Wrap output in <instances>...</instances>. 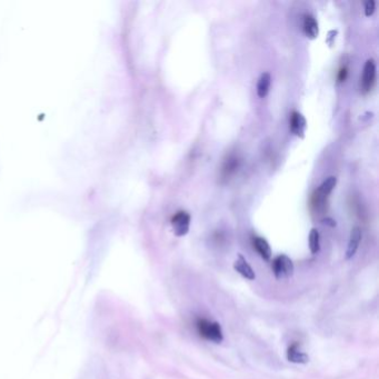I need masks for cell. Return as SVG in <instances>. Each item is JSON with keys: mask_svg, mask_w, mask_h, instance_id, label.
Listing matches in <instances>:
<instances>
[{"mask_svg": "<svg viewBox=\"0 0 379 379\" xmlns=\"http://www.w3.org/2000/svg\"><path fill=\"white\" fill-rule=\"evenodd\" d=\"M324 223H327V225L332 226V227H335V226H336V221L333 220V219H330V218H326V219L324 220Z\"/></svg>", "mask_w": 379, "mask_h": 379, "instance_id": "obj_15", "label": "cell"}, {"mask_svg": "<svg viewBox=\"0 0 379 379\" xmlns=\"http://www.w3.org/2000/svg\"><path fill=\"white\" fill-rule=\"evenodd\" d=\"M289 128L295 136H297L299 138H304L306 129H307V121H306V118L298 111H293L289 119Z\"/></svg>", "mask_w": 379, "mask_h": 379, "instance_id": "obj_5", "label": "cell"}, {"mask_svg": "<svg viewBox=\"0 0 379 379\" xmlns=\"http://www.w3.org/2000/svg\"><path fill=\"white\" fill-rule=\"evenodd\" d=\"M304 32L309 39H316L319 35V27L316 18L312 14H306L304 18Z\"/></svg>", "mask_w": 379, "mask_h": 379, "instance_id": "obj_11", "label": "cell"}, {"mask_svg": "<svg viewBox=\"0 0 379 379\" xmlns=\"http://www.w3.org/2000/svg\"><path fill=\"white\" fill-rule=\"evenodd\" d=\"M308 245H309V250L313 255L318 254L320 250V236H319V231L316 229V228H313L309 232Z\"/></svg>", "mask_w": 379, "mask_h": 379, "instance_id": "obj_13", "label": "cell"}, {"mask_svg": "<svg viewBox=\"0 0 379 379\" xmlns=\"http://www.w3.org/2000/svg\"><path fill=\"white\" fill-rule=\"evenodd\" d=\"M273 273L277 280L288 279L294 275L295 266L294 262L287 255H279L273 260L271 264Z\"/></svg>", "mask_w": 379, "mask_h": 379, "instance_id": "obj_2", "label": "cell"}, {"mask_svg": "<svg viewBox=\"0 0 379 379\" xmlns=\"http://www.w3.org/2000/svg\"><path fill=\"white\" fill-rule=\"evenodd\" d=\"M376 79V62L374 59H368L365 62L363 69V75L361 77V89L364 94L373 88Z\"/></svg>", "mask_w": 379, "mask_h": 379, "instance_id": "obj_4", "label": "cell"}, {"mask_svg": "<svg viewBox=\"0 0 379 379\" xmlns=\"http://www.w3.org/2000/svg\"><path fill=\"white\" fill-rule=\"evenodd\" d=\"M376 10V3L374 0H368V1L365 3V14L367 17H371L374 14Z\"/></svg>", "mask_w": 379, "mask_h": 379, "instance_id": "obj_14", "label": "cell"}, {"mask_svg": "<svg viewBox=\"0 0 379 379\" xmlns=\"http://www.w3.org/2000/svg\"><path fill=\"white\" fill-rule=\"evenodd\" d=\"M363 238L362 234V229L359 227H354L352 231H351V236H349V240H348V245H347V250H346V259H351L356 254L359 245H361Z\"/></svg>", "mask_w": 379, "mask_h": 379, "instance_id": "obj_7", "label": "cell"}, {"mask_svg": "<svg viewBox=\"0 0 379 379\" xmlns=\"http://www.w3.org/2000/svg\"><path fill=\"white\" fill-rule=\"evenodd\" d=\"M336 185H337V178L335 176H330L325 179V181L322 183V185L318 187L317 190H316L315 199H317V201H324L329 193L334 190V188L336 187Z\"/></svg>", "mask_w": 379, "mask_h": 379, "instance_id": "obj_9", "label": "cell"}, {"mask_svg": "<svg viewBox=\"0 0 379 379\" xmlns=\"http://www.w3.org/2000/svg\"><path fill=\"white\" fill-rule=\"evenodd\" d=\"M252 245H254V248L256 249L257 252H258L262 259L267 261L271 259L273 251H271L270 245L268 244V241H267L265 238L255 237L254 240H252Z\"/></svg>", "mask_w": 379, "mask_h": 379, "instance_id": "obj_10", "label": "cell"}, {"mask_svg": "<svg viewBox=\"0 0 379 379\" xmlns=\"http://www.w3.org/2000/svg\"><path fill=\"white\" fill-rule=\"evenodd\" d=\"M234 269L247 280L256 279L255 270L252 269V267L249 265V262L247 261V259L241 254L238 255L236 260L234 261Z\"/></svg>", "mask_w": 379, "mask_h": 379, "instance_id": "obj_6", "label": "cell"}, {"mask_svg": "<svg viewBox=\"0 0 379 379\" xmlns=\"http://www.w3.org/2000/svg\"><path fill=\"white\" fill-rule=\"evenodd\" d=\"M271 85V76L269 72H262L257 81V95L260 98H265L268 95Z\"/></svg>", "mask_w": 379, "mask_h": 379, "instance_id": "obj_12", "label": "cell"}, {"mask_svg": "<svg viewBox=\"0 0 379 379\" xmlns=\"http://www.w3.org/2000/svg\"><path fill=\"white\" fill-rule=\"evenodd\" d=\"M191 217L187 211L181 210L175 213L172 218V227L174 234L177 237H184L188 234L190 228Z\"/></svg>", "mask_w": 379, "mask_h": 379, "instance_id": "obj_3", "label": "cell"}, {"mask_svg": "<svg viewBox=\"0 0 379 379\" xmlns=\"http://www.w3.org/2000/svg\"><path fill=\"white\" fill-rule=\"evenodd\" d=\"M286 356H287L288 362L293 364H301V365H305V364L309 363V356L305 352L301 351L300 346L297 343L290 345L287 349V353H286Z\"/></svg>", "mask_w": 379, "mask_h": 379, "instance_id": "obj_8", "label": "cell"}, {"mask_svg": "<svg viewBox=\"0 0 379 379\" xmlns=\"http://www.w3.org/2000/svg\"><path fill=\"white\" fill-rule=\"evenodd\" d=\"M196 327L199 336L208 340V342L220 344L223 340V332L219 323L200 318L197 320Z\"/></svg>", "mask_w": 379, "mask_h": 379, "instance_id": "obj_1", "label": "cell"}]
</instances>
